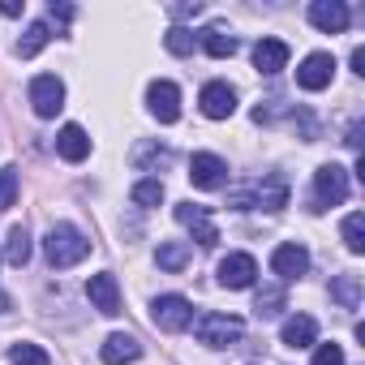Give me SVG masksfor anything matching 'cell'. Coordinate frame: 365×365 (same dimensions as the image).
Segmentation results:
<instances>
[{
  "label": "cell",
  "mask_w": 365,
  "mask_h": 365,
  "mask_svg": "<svg viewBox=\"0 0 365 365\" xmlns=\"http://www.w3.org/2000/svg\"><path fill=\"white\" fill-rule=\"evenodd\" d=\"M86 254H91V241H86V232L73 228V224H52V232L43 237V258H48V267H56V271L78 267Z\"/></svg>",
  "instance_id": "1"
},
{
  "label": "cell",
  "mask_w": 365,
  "mask_h": 365,
  "mask_svg": "<svg viewBox=\"0 0 365 365\" xmlns=\"http://www.w3.org/2000/svg\"><path fill=\"white\" fill-rule=\"evenodd\" d=\"M348 202V172L339 163H322L314 172V194H309V211H331Z\"/></svg>",
  "instance_id": "2"
},
{
  "label": "cell",
  "mask_w": 365,
  "mask_h": 365,
  "mask_svg": "<svg viewBox=\"0 0 365 365\" xmlns=\"http://www.w3.org/2000/svg\"><path fill=\"white\" fill-rule=\"evenodd\" d=\"M194 335H198V344H207V348H232V344L245 335V322H241L237 314H198Z\"/></svg>",
  "instance_id": "3"
},
{
  "label": "cell",
  "mask_w": 365,
  "mask_h": 365,
  "mask_svg": "<svg viewBox=\"0 0 365 365\" xmlns=\"http://www.w3.org/2000/svg\"><path fill=\"white\" fill-rule=\"evenodd\" d=\"M150 322H155L159 331L176 335V331H185V327L194 322V305L180 297V292H163V297L150 301Z\"/></svg>",
  "instance_id": "4"
},
{
  "label": "cell",
  "mask_w": 365,
  "mask_h": 365,
  "mask_svg": "<svg viewBox=\"0 0 365 365\" xmlns=\"http://www.w3.org/2000/svg\"><path fill=\"white\" fill-rule=\"evenodd\" d=\"M288 207V176L267 172L262 180L250 185V211H284Z\"/></svg>",
  "instance_id": "5"
},
{
  "label": "cell",
  "mask_w": 365,
  "mask_h": 365,
  "mask_svg": "<svg viewBox=\"0 0 365 365\" xmlns=\"http://www.w3.org/2000/svg\"><path fill=\"white\" fill-rule=\"evenodd\" d=\"M31 108H35V116H56L61 108H65V82L56 78V73H39V78H31Z\"/></svg>",
  "instance_id": "6"
},
{
  "label": "cell",
  "mask_w": 365,
  "mask_h": 365,
  "mask_svg": "<svg viewBox=\"0 0 365 365\" xmlns=\"http://www.w3.org/2000/svg\"><path fill=\"white\" fill-rule=\"evenodd\" d=\"M176 224H185V228L198 237L202 250H215V245H220V228L211 224V211L198 207V202H176Z\"/></svg>",
  "instance_id": "7"
},
{
  "label": "cell",
  "mask_w": 365,
  "mask_h": 365,
  "mask_svg": "<svg viewBox=\"0 0 365 365\" xmlns=\"http://www.w3.org/2000/svg\"><path fill=\"white\" fill-rule=\"evenodd\" d=\"M146 112L159 120V125H172V120H180V91L172 86V82H150L146 86Z\"/></svg>",
  "instance_id": "8"
},
{
  "label": "cell",
  "mask_w": 365,
  "mask_h": 365,
  "mask_svg": "<svg viewBox=\"0 0 365 365\" xmlns=\"http://www.w3.org/2000/svg\"><path fill=\"white\" fill-rule=\"evenodd\" d=\"M271 271H275L284 284L301 279V275L309 271V250H305V245H297V241H284V245H275V254H271Z\"/></svg>",
  "instance_id": "9"
},
{
  "label": "cell",
  "mask_w": 365,
  "mask_h": 365,
  "mask_svg": "<svg viewBox=\"0 0 365 365\" xmlns=\"http://www.w3.org/2000/svg\"><path fill=\"white\" fill-rule=\"evenodd\" d=\"M220 284L224 288H232V292H241V288H254V279H258V262H254V254H228V258H220Z\"/></svg>",
  "instance_id": "10"
},
{
  "label": "cell",
  "mask_w": 365,
  "mask_h": 365,
  "mask_svg": "<svg viewBox=\"0 0 365 365\" xmlns=\"http://www.w3.org/2000/svg\"><path fill=\"white\" fill-rule=\"evenodd\" d=\"M190 180L198 190H220V185H228V163L220 155H211V150H198L190 159Z\"/></svg>",
  "instance_id": "11"
},
{
  "label": "cell",
  "mask_w": 365,
  "mask_h": 365,
  "mask_svg": "<svg viewBox=\"0 0 365 365\" xmlns=\"http://www.w3.org/2000/svg\"><path fill=\"white\" fill-rule=\"evenodd\" d=\"M331 78H335L331 52H314V56H305V61L297 65V86H301V91H327Z\"/></svg>",
  "instance_id": "12"
},
{
  "label": "cell",
  "mask_w": 365,
  "mask_h": 365,
  "mask_svg": "<svg viewBox=\"0 0 365 365\" xmlns=\"http://www.w3.org/2000/svg\"><path fill=\"white\" fill-rule=\"evenodd\" d=\"M86 297H91V305H95L99 314H108V318H116V314H120V284H116V275H112V271L91 275V279H86Z\"/></svg>",
  "instance_id": "13"
},
{
  "label": "cell",
  "mask_w": 365,
  "mask_h": 365,
  "mask_svg": "<svg viewBox=\"0 0 365 365\" xmlns=\"http://www.w3.org/2000/svg\"><path fill=\"white\" fill-rule=\"evenodd\" d=\"M198 103H202V116H211V120H228V116L237 112V91H232L228 82H207L202 95H198Z\"/></svg>",
  "instance_id": "14"
},
{
  "label": "cell",
  "mask_w": 365,
  "mask_h": 365,
  "mask_svg": "<svg viewBox=\"0 0 365 365\" xmlns=\"http://www.w3.org/2000/svg\"><path fill=\"white\" fill-rule=\"evenodd\" d=\"M348 5L344 0H314L309 5V22L322 31V35H339V31H348Z\"/></svg>",
  "instance_id": "15"
},
{
  "label": "cell",
  "mask_w": 365,
  "mask_h": 365,
  "mask_svg": "<svg viewBox=\"0 0 365 365\" xmlns=\"http://www.w3.org/2000/svg\"><path fill=\"white\" fill-rule=\"evenodd\" d=\"M284 65H288V43H284V39H258V43H254V69H258V73L275 78Z\"/></svg>",
  "instance_id": "16"
},
{
  "label": "cell",
  "mask_w": 365,
  "mask_h": 365,
  "mask_svg": "<svg viewBox=\"0 0 365 365\" xmlns=\"http://www.w3.org/2000/svg\"><path fill=\"white\" fill-rule=\"evenodd\" d=\"M56 155H61L65 163H82V159L91 155V133H86L82 125H65V129L56 133Z\"/></svg>",
  "instance_id": "17"
},
{
  "label": "cell",
  "mask_w": 365,
  "mask_h": 365,
  "mask_svg": "<svg viewBox=\"0 0 365 365\" xmlns=\"http://www.w3.org/2000/svg\"><path fill=\"white\" fill-rule=\"evenodd\" d=\"M99 356H103V365H129V361H138V356H142V344H138L133 335L116 331V335H108V339H103Z\"/></svg>",
  "instance_id": "18"
},
{
  "label": "cell",
  "mask_w": 365,
  "mask_h": 365,
  "mask_svg": "<svg viewBox=\"0 0 365 365\" xmlns=\"http://www.w3.org/2000/svg\"><path fill=\"white\" fill-rule=\"evenodd\" d=\"M279 339H284L288 348H309V344L318 339V322H314L309 314H292V318H284Z\"/></svg>",
  "instance_id": "19"
},
{
  "label": "cell",
  "mask_w": 365,
  "mask_h": 365,
  "mask_svg": "<svg viewBox=\"0 0 365 365\" xmlns=\"http://www.w3.org/2000/svg\"><path fill=\"white\" fill-rule=\"evenodd\" d=\"M198 43L207 48V56H215V61H228V56H237V35H228L224 26H207L202 35H198Z\"/></svg>",
  "instance_id": "20"
},
{
  "label": "cell",
  "mask_w": 365,
  "mask_h": 365,
  "mask_svg": "<svg viewBox=\"0 0 365 365\" xmlns=\"http://www.w3.org/2000/svg\"><path fill=\"white\" fill-rule=\"evenodd\" d=\"M48 39H52V26H48V22H31V26H26V35L18 39V48H14V52H18L22 61H35V56L48 48Z\"/></svg>",
  "instance_id": "21"
},
{
  "label": "cell",
  "mask_w": 365,
  "mask_h": 365,
  "mask_svg": "<svg viewBox=\"0 0 365 365\" xmlns=\"http://www.w3.org/2000/svg\"><path fill=\"white\" fill-rule=\"evenodd\" d=\"M331 301L344 305V309H356L361 305V275H331Z\"/></svg>",
  "instance_id": "22"
},
{
  "label": "cell",
  "mask_w": 365,
  "mask_h": 365,
  "mask_svg": "<svg viewBox=\"0 0 365 365\" xmlns=\"http://www.w3.org/2000/svg\"><path fill=\"white\" fill-rule=\"evenodd\" d=\"M5 262L9 267H26L31 262V232L18 224V228H9V241H5Z\"/></svg>",
  "instance_id": "23"
},
{
  "label": "cell",
  "mask_w": 365,
  "mask_h": 365,
  "mask_svg": "<svg viewBox=\"0 0 365 365\" xmlns=\"http://www.w3.org/2000/svg\"><path fill=\"white\" fill-rule=\"evenodd\" d=\"M284 305H288V297H284V288H275V284L258 288V297H254V314H258V318H279Z\"/></svg>",
  "instance_id": "24"
},
{
  "label": "cell",
  "mask_w": 365,
  "mask_h": 365,
  "mask_svg": "<svg viewBox=\"0 0 365 365\" xmlns=\"http://www.w3.org/2000/svg\"><path fill=\"white\" fill-rule=\"evenodd\" d=\"M155 262H159L163 271H185V262H190V245H180V241H163V245L155 250Z\"/></svg>",
  "instance_id": "25"
},
{
  "label": "cell",
  "mask_w": 365,
  "mask_h": 365,
  "mask_svg": "<svg viewBox=\"0 0 365 365\" xmlns=\"http://www.w3.org/2000/svg\"><path fill=\"white\" fill-rule=\"evenodd\" d=\"M129 198H133L138 207H159V202H163V180H159V176L138 180V185L129 190Z\"/></svg>",
  "instance_id": "26"
},
{
  "label": "cell",
  "mask_w": 365,
  "mask_h": 365,
  "mask_svg": "<svg viewBox=\"0 0 365 365\" xmlns=\"http://www.w3.org/2000/svg\"><path fill=\"white\" fill-rule=\"evenodd\" d=\"M344 245H348V254H365V215L361 211H352L348 220H344Z\"/></svg>",
  "instance_id": "27"
},
{
  "label": "cell",
  "mask_w": 365,
  "mask_h": 365,
  "mask_svg": "<svg viewBox=\"0 0 365 365\" xmlns=\"http://www.w3.org/2000/svg\"><path fill=\"white\" fill-rule=\"evenodd\" d=\"M9 361L14 365H52V356L39 344H26V339L22 344H9Z\"/></svg>",
  "instance_id": "28"
},
{
  "label": "cell",
  "mask_w": 365,
  "mask_h": 365,
  "mask_svg": "<svg viewBox=\"0 0 365 365\" xmlns=\"http://www.w3.org/2000/svg\"><path fill=\"white\" fill-rule=\"evenodd\" d=\"M163 43H168V52H172V56H190V52L198 48V35H194L190 26H172Z\"/></svg>",
  "instance_id": "29"
},
{
  "label": "cell",
  "mask_w": 365,
  "mask_h": 365,
  "mask_svg": "<svg viewBox=\"0 0 365 365\" xmlns=\"http://www.w3.org/2000/svg\"><path fill=\"white\" fill-rule=\"evenodd\" d=\"M18 202V168H0V211H9Z\"/></svg>",
  "instance_id": "30"
},
{
  "label": "cell",
  "mask_w": 365,
  "mask_h": 365,
  "mask_svg": "<svg viewBox=\"0 0 365 365\" xmlns=\"http://www.w3.org/2000/svg\"><path fill=\"white\" fill-rule=\"evenodd\" d=\"M314 365H344V348L339 344H318L314 348Z\"/></svg>",
  "instance_id": "31"
},
{
  "label": "cell",
  "mask_w": 365,
  "mask_h": 365,
  "mask_svg": "<svg viewBox=\"0 0 365 365\" xmlns=\"http://www.w3.org/2000/svg\"><path fill=\"white\" fill-rule=\"evenodd\" d=\"M48 18L65 26V22H73V18H78V9H73V5H56V0H52V9H48Z\"/></svg>",
  "instance_id": "32"
},
{
  "label": "cell",
  "mask_w": 365,
  "mask_h": 365,
  "mask_svg": "<svg viewBox=\"0 0 365 365\" xmlns=\"http://www.w3.org/2000/svg\"><path fill=\"white\" fill-rule=\"evenodd\" d=\"M22 9L26 5H18V0H0V14H5V18H22Z\"/></svg>",
  "instance_id": "33"
},
{
  "label": "cell",
  "mask_w": 365,
  "mask_h": 365,
  "mask_svg": "<svg viewBox=\"0 0 365 365\" xmlns=\"http://www.w3.org/2000/svg\"><path fill=\"white\" fill-rule=\"evenodd\" d=\"M172 14H176V18H198V14H202V5H198V0H194V5H176Z\"/></svg>",
  "instance_id": "34"
},
{
  "label": "cell",
  "mask_w": 365,
  "mask_h": 365,
  "mask_svg": "<svg viewBox=\"0 0 365 365\" xmlns=\"http://www.w3.org/2000/svg\"><path fill=\"white\" fill-rule=\"evenodd\" d=\"M352 73H365V48H352Z\"/></svg>",
  "instance_id": "35"
},
{
  "label": "cell",
  "mask_w": 365,
  "mask_h": 365,
  "mask_svg": "<svg viewBox=\"0 0 365 365\" xmlns=\"http://www.w3.org/2000/svg\"><path fill=\"white\" fill-rule=\"evenodd\" d=\"M0 314H9V297L5 292H0Z\"/></svg>",
  "instance_id": "36"
}]
</instances>
